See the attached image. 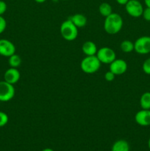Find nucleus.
Masks as SVG:
<instances>
[{
    "instance_id": "nucleus-9",
    "label": "nucleus",
    "mask_w": 150,
    "mask_h": 151,
    "mask_svg": "<svg viewBox=\"0 0 150 151\" xmlns=\"http://www.w3.org/2000/svg\"><path fill=\"white\" fill-rule=\"evenodd\" d=\"M127 63L124 60L116 58L111 63H110V71L116 75H121L124 74L127 70Z\"/></svg>"
},
{
    "instance_id": "nucleus-5",
    "label": "nucleus",
    "mask_w": 150,
    "mask_h": 151,
    "mask_svg": "<svg viewBox=\"0 0 150 151\" xmlns=\"http://www.w3.org/2000/svg\"><path fill=\"white\" fill-rule=\"evenodd\" d=\"M96 55L101 63L105 64H110L116 58V54L114 50L107 47H101L98 50Z\"/></svg>"
},
{
    "instance_id": "nucleus-14",
    "label": "nucleus",
    "mask_w": 150,
    "mask_h": 151,
    "mask_svg": "<svg viewBox=\"0 0 150 151\" xmlns=\"http://www.w3.org/2000/svg\"><path fill=\"white\" fill-rule=\"evenodd\" d=\"M111 151H129V143L126 140H118L112 146Z\"/></svg>"
},
{
    "instance_id": "nucleus-16",
    "label": "nucleus",
    "mask_w": 150,
    "mask_h": 151,
    "mask_svg": "<svg viewBox=\"0 0 150 151\" xmlns=\"http://www.w3.org/2000/svg\"><path fill=\"white\" fill-rule=\"evenodd\" d=\"M99 12L104 18L107 17L113 13L112 6L107 2H102L99 7Z\"/></svg>"
},
{
    "instance_id": "nucleus-8",
    "label": "nucleus",
    "mask_w": 150,
    "mask_h": 151,
    "mask_svg": "<svg viewBox=\"0 0 150 151\" xmlns=\"http://www.w3.org/2000/svg\"><path fill=\"white\" fill-rule=\"evenodd\" d=\"M16 46L10 40L0 39V55L9 58L16 53Z\"/></svg>"
},
{
    "instance_id": "nucleus-2",
    "label": "nucleus",
    "mask_w": 150,
    "mask_h": 151,
    "mask_svg": "<svg viewBox=\"0 0 150 151\" xmlns=\"http://www.w3.org/2000/svg\"><path fill=\"white\" fill-rule=\"evenodd\" d=\"M60 31L61 36L68 41H74L78 36V28L70 19H67L61 24Z\"/></svg>"
},
{
    "instance_id": "nucleus-3",
    "label": "nucleus",
    "mask_w": 150,
    "mask_h": 151,
    "mask_svg": "<svg viewBox=\"0 0 150 151\" xmlns=\"http://www.w3.org/2000/svg\"><path fill=\"white\" fill-rule=\"evenodd\" d=\"M101 64V62L96 55L86 56L81 61L80 67L82 72L85 73L94 74L100 69Z\"/></svg>"
},
{
    "instance_id": "nucleus-26",
    "label": "nucleus",
    "mask_w": 150,
    "mask_h": 151,
    "mask_svg": "<svg viewBox=\"0 0 150 151\" xmlns=\"http://www.w3.org/2000/svg\"><path fill=\"white\" fill-rule=\"evenodd\" d=\"M144 3L147 7H150V0H144Z\"/></svg>"
},
{
    "instance_id": "nucleus-13",
    "label": "nucleus",
    "mask_w": 150,
    "mask_h": 151,
    "mask_svg": "<svg viewBox=\"0 0 150 151\" xmlns=\"http://www.w3.org/2000/svg\"><path fill=\"white\" fill-rule=\"evenodd\" d=\"M69 19H70L72 23L77 28L83 27L87 24V18L81 13H76V14L70 16Z\"/></svg>"
},
{
    "instance_id": "nucleus-23",
    "label": "nucleus",
    "mask_w": 150,
    "mask_h": 151,
    "mask_svg": "<svg viewBox=\"0 0 150 151\" xmlns=\"http://www.w3.org/2000/svg\"><path fill=\"white\" fill-rule=\"evenodd\" d=\"M142 16L146 21L147 22H150V7H146L145 9H144V11H143Z\"/></svg>"
},
{
    "instance_id": "nucleus-22",
    "label": "nucleus",
    "mask_w": 150,
    "mask_h": 151,
    "mask_svg": "<svg viewBox=\"0 0 150 151\" xmlns=\"http://www.w3.org/2000/svg\"><path fill=\"white\" fill-rule=\"evenodd\" d=\"M116 76V75H115L113 72H112L111 71L109 70L108 72H106L105 75H104V78H105L106 81H108V82H112V81H114Z\"/></svg>"
},
{
    "instance_id": "nucleus-7",
    "label": "nucleus",
    "mask_w": 150,
    "mask_h": 151,
    "mask_svg": "<svg viewBox=\"0 0 150 151\" xmlns=\"http://www.w3.org/2000/svg\"><path fill=\"white\" fill-rule=\"evenodd\" d=\"M134 50L140 55L150 53V36H141L138 38L134 43Z\"/></svg>"
},
{
    "instance_id": "nucleus-25",
    "label": "nucleus",
    "mask_w": 150,
    "mask_h": 151,
    "mask_svg": "<svg viewBox=\"0 0 150 151\" xmlns=\"http://www.w3.org/2000/svg\"><path fill=\"white\" fill-rule=\"evenodd\" d=\"M128 1L129 0H116V2L120 5H125L128 2Z\"/></svg>"
},
{
    "instance_id": "nucleus-24",
    "label": "nucleus",
    "mask_w": 150,
    "mask_h": 151,
    "mask_svg": "<svg viewBox=\"0 0 150 151\" xmlns=\"http://www.w3.org/2000/svg\"><path fill=\"white\" fill-rule=\"evenodd\" d=\"M7 9V5L6 2L2 0H0V16H2Z\"/></svg>"
},
{
    "instance_id": "nucleus-1",
    "label": "nucleus",
    "mask_w": 150,
    "mask_h": 151,
    "mask_svg": "<svg viewBox=\"0 0 150 151\" xmlns=\"http://www.w3.org/2000/svg\"><path fill=\"white\" fill-rule=\"evenodd\" d=\"M123 19L119 13H112L105 17L104 29L109 35H115L121 31L123 27Z\"/></svg>"
},
{
    "instance_id": "nucleus-15",
    "label": "nucleus",
    "mask_w": 150,
    "mask_h": 151,
    "mask_svg": "<svg viewBox=\"0 0 150 151\" xmlns=\"http://www.w3.org/2000/svg\"><path fill=\"white\" fill-rule=\"evenodd\" d=\"M140 105L142 109L150 110V92L146 91L141 95L140 98Z\"/></svg>"
},
{
    "instance_id": "nucleus-6",
    "label": "nucleus",
    "mask_w": 150,
    "mask_h": 151,
    "mask_svg": "<svg viewBox=\"0 0 150 151\" xmlns=\"http://www.w3.org/2000/svg\"><path fill=\"white\" fill-rule=\"evenodd\" d=\"M126 12L133 18H139L142 16L144 7L139 0H129L125 4Z\"/></svg>"
},
{
    "instance_id": "nucleus-27",
    "label": "nucleus",
    "mask_w": 150,
    "mask_h": 151,
    "mask_svg": "<svg viewBox=\"0 0 150 151\" xmlns=\"http://www.w3.org/2000/svg\"><path fill=\"white\" fill-rule=\"evenodd\" d=\"M35 1H36L37 3H40V4H41V3L45 2V1H46V0H35Z\"/></svg>"
},
{
    "instance_id": "nucleus-28",
    "label": "nucleus",
    "mask_w": 150,
    "mask_h": 151,
    "mask_svg": "<svg viewBox=\"0 0 150 151\" xmlns=\"http://www.w3.org/2000/svg\"><path fill=\"white\" fill-rule=\"evenodd\" d=\"M42 151H54V150L51 148H45V149H44Z\"/></svg>"
},
{
    "instance_id": "nucleus-18",
    "label": "nucleus",
    "mask_w": 150,
    "mask_h": 151,
    "mask_svg": "<svg viewBox=\"0 0 150 151\" xmlns=\"http://www.w3.org/2000/svg\"><path fill=\"white\" fill-rule=\"evenodd\" d=\"M120 48L124 52L130 53L134 50V43L129 40H124L121 43Z\"/></svg>"
},
{
    "instance_id": "nucleus-10",
    "label": "nucleus",
    "mask_w": 150,
    "mask_h": 151,
    "mask_svg": "<svg viewBox=\"0 0 150 151\" xmlns=\"http://www.w3.org/2000/svg\"><path fill=\"white\" fill-rule=\"evenodd\" d=\"M20 72L18 70L17 68L10 67L5 71L4 74V81L12 85L17 83L20 80Z\"/></svg>"
},
{
    "instance_id": "nucleus-20",
    "label": "nucleus",
    "mask_w": 150,
    "mask_h": 151,
    "mask_svg": "<svg viewBox=\"0 0 150 151\" xmlns=\"http://www.w3.org/2000/svg\"><path fill=\"white\" fill-rule=\"evenodd\" d=\"M144 72L146 75H150V58H147L144 60L142 66Z\"/></svg>"
},
{
    "instance_id": "nucleus-11",
    "label": "nucleus",
    "mask_w": 150,
    "mask_h": 151,
    "mask_svg": "<svg viewBox=\"0 0 150 151\" xmlns=\"http://www.w3.org/2000/svg\"><path fill=\"white\" fill-rule=\"evenodd\" d=\"M135 120L138 125L146 127L150 125V110L142 109L136 113Z\"/></svg>"
},
{
    "instance_id": "nucleus-19",
    "label": "nucleus",
    "mask_w": 150,
    "mask_h": 151,
    "mask_svg": "<svg viewBox=\"0 0 150 151\" xmlns=\"http://www.w3.org/2000/svg\"><path fill=\"white\" fill-rule=\"evenodd\" d=\"M9 121V116L5 112L0 111V128L5 126Z\"/></svg>"
},
{
    "instance_id": "nucleus-31",
    "label": "nucleus",
    "mask_w": 150,
    "mask_h": 151,
    "mask_svg": "<svg viewBox=\"0 0 150 151\" xmlns=\"http://www.w3.org/2000/svg\"><path fill=\"white\" fill-rule=\"evenodd\" d=\"M61 1H69V0H61Z\"/></svg>"
},
{
    "instance_id": "nucleus-30",
    "label": "nucleus",
    "mask_w": 150,
    "mask_h": 151,
    "mask_svg": "<svg viewBox=\"0 0 150 151\" xmlns=\"http://www.w3.org/2000/svg\"><path fill=\"white\" fill-rule=\"evenodd\" d=\"M53 1H58V0H53Z\"/></svg>"
},
{
    "instance_id": "nucleus-17",
    "label": "nucleus",
    "mask_w": 150,
    "mask_h": 151,
    "mask_svg": "<svg viewBox=\"0 0 150 151\" xmlns=\"http://www.w3.org/2000/svg\"><path fill=\"white\" fill-rule=\"evenodd\" d=\"M21 58L17 54H13L8 58L9 66L12 68H18L21 64Z\"/></svg>"
},
{
    "instance_id": "nucleus-21",
    "label": "nucleus",
    "mask_w": 150,
    "mask_h": 151,
    "mask_svg": "<svg viewBox=\"0 0 150 151\" xmlns=\"http://www.w3.org/2000/svg\"><path fill=\"white\" fill-rule=\"evenodd\" d=\"M7 27V22L2 16H0V35L5 30Z\"/></svg>"
},
{
    "instance_id": "nucleus-12",
    "label": "nucleus",
    "mask_w": 150,
    "mask_h": 151,
    "mask_svg": "<svg viewBox=\"0 0 150 151\" xmlns=\"http://www.w3.org/2000/svg\"><path fill=\"white\" fill-rule=\"evenodd\" d=\"M82 50L86 56H92L96 55L98 49L95 43L91 41H87L82 44Z\"/></svg>"
},
{
    "instance_id": "nucleus-29",
    "label": "nucleus",
    "mask_w": 150,
    "mask_h": 151,
    "mask_svg": "<svg viewBox=\"0 0 150 151\" xmlns=\"http://www.w3.org/2000/svg\"><path fill=\"white\" fill-rule=\"evenodd\" d=\"M148 147L150 150V138L149 139V141H148Z\"/></svg>"
},
{
    "instance_id": "nucleus-4",
    "label": "nucleus",
    "mask_w": 150,
    "mask_h": 151,
    "mask_svg": "<svg viewBox=\"0 0 150 151\" xmlns=\"http://www.w3.org/2000/svg\"><path fill=\"white\" fill-rule=\"evenodd\" d=\"M16 90L12 84L5 81H0V101L8 102L14 97Z\"/></svg>"
}]
</instances>
